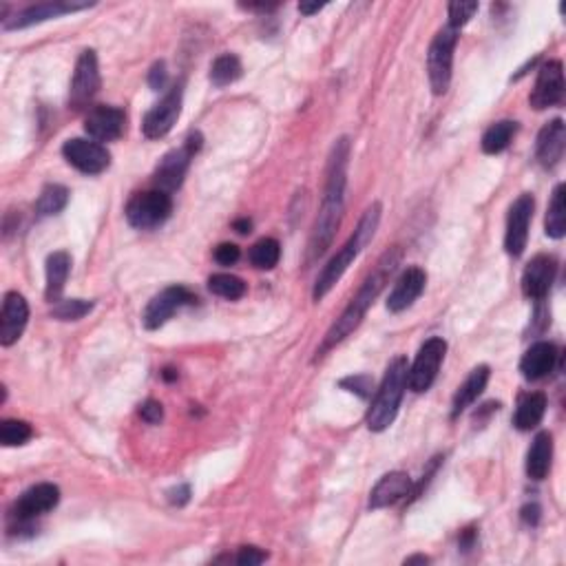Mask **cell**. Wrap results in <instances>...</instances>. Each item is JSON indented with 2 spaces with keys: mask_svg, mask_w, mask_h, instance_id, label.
<instances>
[{
  "mask_svg": "<svg viewBox=\"0 0 566 566\" xmlns=\"http://www.w3.org/2000/svg\"><path fill=\"white\" fill-rule=\"evenodd\" d=\"M348 160H350V140L341 138L332 146V155L328 162V182L326 195H323L321 211L312 226L310 244H308V261L319 259L332 244L334 235L341 226L345 211V184H348Z\"/></svg>",
  "mask_w": 566,
  "mask_h": 566,
  "instance_id": "6da1fadb",
  "label": "cell"
},
{
  "mask_svg": "<svg viewBox=\"0 0 566 566\" xmlns=\"http://www.w3.org/2000/svg\"><path fill=\"white\" fill-rule=\"evenodd\" d=\"M401 255H403L401 248H398V246H394V248H390L385 255L381 257L379 264H376L374 270H372L370 275H368V279L361 283V288H359V292H356V297L348 303V308H345V310L341 312V317L332 323V328L328 330V334H326V339H323L321 348L317 350V359L326 356L330 350L337 348L341 341L348 339L350 334H352L354 330L361 326V321H363V319H365V314H368V310L372 308V303H374L376 299H379V295L383 292V288H385L387 283H390L392 275H394V272H396L398 264H401Z\"/></svg>",
  "mask_w": 566,
  "mask_h": 566,
  "instance_id": "7a4b0ae2",
  "label": "cell"
},
{
  "mask_svg": "<svg viewBox=\"0 0 566 566\" xmlns=\"http://www.w3.org/2000/svg\"><path fill=\"white\" fill-rule=\"evenodd\" d=\"M379 222H381V204H372L363 217H361L359 228L354 230V235L348 239V244L328 261L326 268H323L321 275L317 277V283H314L312 290L314 301H321V299L337 286L341 277L345 275V270L350 268V264H352L361 250H363L372 241V237H374L376 228H379Z\"/></svg>",
  "mask_w": 566,
  "mask_h": 566,
  "instance_id": "3957f363",
  "label": "cell"
},
{
  "mask_svg": "<svg viewBox=\"0 0 566 566\" xmlns=\"http://www.w3.org/2000/svg\"><path fill=\"white\" fill-rule=\"evenodd\" d=\"M407 372L410 368H407L405 356H396L387 365L385 376H383L381 387L376 390V396L368 412V427L372 432H385L394 423L403 394L407 390Z\"/></svg>",
  "mask_w": 566,
  "mask_h": 566,
  "instance_id": "277c9868",
  "label": "cell"
},
{
  "mask_svg": "<svg viewBox=\"0 0 566 566\" xmlns=\"http://www.w3.org/2000/svg\"><path fill=\"white\" fill-rule=\"evenodd\" d=\"M456 43H458V31L452 27H445L434 36L432 45H429L427 73H429V85H432L434 96H443V93H447L449 82H452Z\"/></svg>",
  "mask_w": 566,
  "mask_h": 566,
  "instance_id": "5b68a950",
  "label": "cell"
},
{
  "mask_svg": "<svg viewBox=\"0 0 566 566\" xmlns=\"http://www.w3.org/2000/svg\"><path fill=\"white\" fill-rule=\"evenodd\" d=\"M173 213V199L171 193L160 191H146L138 193L135 197H131L127 204V219L133 228L138 230H151L162 226Z\"/></svg>",
  "mask_w": 566,
  "mask_h": 566,
  "instance_id": "8992f818",
  "label": "cell"
},
{
  "mask_svg": "<svg viewBox=\"0 0 566 566\" xmlns=\"http://www.w3.org/2000/svg\"><path fill=\"white\" fill-rule=\"evenodd\" d=\"M199 149H202V135L195 131V133L188 135L180 149L171 151V153L162 157V162L155 169L157 188L164 193H173L175 188H180L182 182H184L188 166H191V160L197 155Z\"/></svg>",
  "mask_w": 566,
  "mask_h": 566,
  "instance_id": "52a82bcc",
  "label": "cell"
},
{
  "mask_svg": "<svg viewBox=\"0 0 566 566\" xmlns=\"http://www.w3.org/2000/svg\"><path fill=\"white\" fill-rule=\"evenodd\" d=\"M445 354H447V343L445 339L432 337L427 339L418 350L410 372H407V387L416 394H423L436 381L440 365H443Z\"/></svg>",
  "mask_w": 566,
  "mask_h": 566,
  "instance_id": "ba28073f",
  "label": "cell"
},
{
  "mask_svg": "<svg viewBox=\"0 0 566 566\" xmlns=\"http://www.w3.org/2000/svg\"><path fill=\"white\" fill-rule=\"evenodd\" d=\"M182 100H184V89H182V85H177L146 113L144 122H142V131H144L146 138L160 140L171 133V129L175 127V122L180 120Z\"/></svg>",
  "mask_w": 566,
  "mask_h": 566,
  "instance_id": "9c48e42d",
  "label": "cell"
},
{
  "mask_svg": "<svg viewBox=\"0 0 566 566\" xmlns=\"http://www.w3.org/2000/svg\"><path fill=\"white\" fill-rule=\"evenodd\" d=\"M62 155L67 157L73 169L85 173V175H100L111 164V153L96 140H67L62 146Z\"/></svg>",
  "mask_w": 566,
  "mask_h": 566,
  "instance_id": "30bf717a",
  "label": "cell"
},
{
  "mask_svg": "<svg viewBox=\"0 0 566 566\" xmlns=\"http://www.w3.org/2000/svg\"><path fill=\"white\" fill-rule=\"evenodd\" d=\"M533 211H536V199H533L531 193H522V195L511 204L505 235V248L511 257H520L524 248H527Z\"/></svg>",
  "mask_w": 566,
  "mask_h": 566,
  "instance_id": "8fae6325",
  "label": "cell"
},
{
  "mask_svg": "<svg viewBox=\"0 0 566 566\" xmlns=\"http://www.w3.org/2000/svg\"><path fill=\"white\" fill-rule=\"evenodd\" d=\"M195 301H197V297L193 295L191 290H186L184 286L166 288V290H162L160 295H155L153 299H151V303L146 306L144 317H142L144 328L146 330L162 328L166 321H169L173 314L180 310V308L193 306Z\"/></svg>",
  "mask_w": 566,
  "mask_h": 566,
  "instance_id": "7c38bea8",
  "label": "cell"
},
{
  "mask_svg": "<svg viewBox=\"0 0 566 566\" xmlns=\"http://www.w3.org/2000/svg\"><path fill=\"white\" fill-rule=\"evenodd\" d=\"M564 98V67L560 60H549L540 67L536 87H533L529 102L536 111L555 107Z\"/></svg>",
  "mask_w": 566,
  "mask_h": 566,
  "instance_id": "4fadbf2b",
  "label": "cell"
},
{
  "mask_svg": "<svg viewBox=\"0 0 566 566\" xmlns=\"http://www.w3.org/2000/svg\"><path fill=\"white\" fill-rule=\"evenodd\" d=\"M100 89V67H98V56L96 51L87 49L82 51L80 58L76 62V71H73L71 80V93L69 102L73 109H82L91 102L93 96Z\"/></svg>",
  "mask_w": 566,
  "mask_h": 566,
  "instance_id": "5bb4252c",
  "label": "cell"
},
{
  "mask_svg": "<svg viewBox=\"0 0 566 566\" xmlns=\"http://www.w3.org/2000/svg\"><path fill=\"white\" fill-rule=\"evenodd\" d=\"M58 502H60V489L51 482H40L20 496V500L16 502L14 518L18 524H29L34 518L56 509Z\"/></svg>",
  "mask_w": 566,
  "mask_h": 566,
  "instance_id": "9a60e30c",
  "label": "cell"
},
{
  "mask_svg": "<svg viewBox=\"0 0 566 566\" xmlns=\"http://www.w3.org/2000/svg\"><path fill=\"white\" fill-rule=\"evenodd\" d=\"M91 5L93 3H71V0H54V3L31 5V7L16 14L14 18H5L3 27L7 31L25 29V27H31V25L45 23V20H49V18H58V16L80 12V9L91 7Z\"/></svg>",
  "mask_w": 566,
  "mask_h": 566,
  "instance_id": "2e32d148",
  "label": "cell"
},
{
  "mask_svg": "<svg viewBox=\"0 0 566 566\" xmlns=\"http://www.w3.org/2000/svg\"><path fill=\"white\" fill-rule=\"evenodd\" d=\"M29 321V306L23 295L18 292H7L0 310V343L5 348L14 345L16 341L23 337L25 328Z\"/></svg>",
  "mask_w": 566,
  "mask_h": 566,
  "instance_id": "e0dca14e",
  "label": "cell"
},
{
  "mask_svg": "<svg viewBox=\"0 0 566 566\" xmlns=\"http://www.w3.org/2000/svg\"><path fill=\"white\" fill-rule=\"evenodd\" d=\"M558 264L553 257L538 255L533 257L522 272V292L529 299H544L551 290Z\"/></svg>",
  "mask_w": 566,
  "mask_h": 566,
  "instance_id": "ac0fdd59",
  "label": "cell"
},
{
  "mask_svg": "<svg viewBox=\"0 0 566 566\" xmlns=\"http://www.w3.org/2000/svg\"><path fill=\"white\" fill-rule=\"evenodd\" d=\"M127 115L118 107H96L89 111L85 120V131L96 142H113L124 133Z\"/></svg>",
  "mask_w": 566,
  "mask_h": 566,
  "instance_id": "d6986e66",
  "label": "cell"
},
{
  "mask_svg": "<svg viewBox=\"0 0 566 566\" xmlns=\"http://www.w3.org/2000/svg\"><path fill=\"white\" fill-rule=\"evenodd\" d=\"M424 283H427V275H424L423 268L418 266H412L398 277L394 283V290L390 292V299H387V310L390 312H403L416 301L418 297L423 295Z\"/></svg>",
  "mask_w": 566,
  "mask_h": 566,
  "instance_id": "ffe728a7",
  "label": "cell"
},
{
  "mask_svg": "<svg viewBox=\"0 0 566 566\" xmlns=\"http://www.w3.org/2000/svg\"><path fill=\"white\" fill-rule=\"evenodd\" d=\"M412 494V478L405 471H392L376 482L370 494V509H385L405 500Z\"/></svg>",
  "mask_w": 566,
  "mask_h": 566,
  "instance_id": "44dd1931",
  "label": "cell"
},
{
  "mask_svg": "<svg viewBox=\"0 0 566 566\" xmlns=\"http://www.w3.org/2000/svg\"><path fill=\"white\" fill-rule=\"evenodd\" d=\"M566 149V127L560 118L551 120L549 124H544V129L540 131L538 135V144H536V153L540 164L544 169H551V166L558 164L562 160Z\"/></svg>",
  "mask_w": 566,
  "mask_h": 566,
  "instance_id": "7402d4cb",
  "label": "cell"
},
{
  "mask_svg": "<svg viewBox=\"0 0 566 566\" xmlns=\"http://www.w3.org/2000/svg\"><path fill=\"white\" fill-rule=\"evenodd\" d=\"M555 359H558V350H555L553 343H547V341H540V343L531 345L527 350L520 361V372L527 381H540L553 372L555 368Z\"/></svg>",
  "mask_w": 566,
  "mask_h": 566,
  "instance_id": "603a6c76",
  "label": "cell"
},
{
  "mask_svg": "<svg viewBox=\"0 0 566 566\" xmlns=\"http://www.w3.org/2000/svg\"><path fill=\"white\" fill-rule=\"evenodd\" d=\"M553 463V436L549 432L538 434L533 438L527 454V476L531 480H544L551 471Z\"/></svg>",
  "mask_w": 566,
  "mask_h": 566,
  "instance_id": "cb8c5ba5",
  "label": "cell"
},
{
  "mask_svg": "<svg viewBox=\"0 0 566 566\" xmlns=\"http://www.w3.org/2000/svg\"><path fill=\"white\" fill-rule=\"evenodd\" d=\"M69 272H71L69 253L58 250V253H51L49 257H47V288H45L47 301H51V303L60 301Z\"/></svg>",
  "mask_w": 566,
  "mask_h": 566,
  "instance_id": "d4e9b609",
  "label": "cell"
},
{
  "mask_svg": "<svg viewBox=\"0 0 566 566\" xmlns=\"http://www.w3.org/2000/svg\"><path fill=\"white\" fill-rule=\"evenodd\" d=\"M491 370L487 365H480V368L471 370V374L465 379L463 385L458 387V392L454 394V403H452V416L458 418L471 403L478 401V396L485 392L487 383H489Z\"/></svg>",
  "mask_w": 566,
  "mask_h": 566,
  "instance_id": "484cf974",
  "label": "cell"
},
{
  "mask_svg": "<svg viewBox=\"0 0 566 566\" xmlns=\"http://www.w3.org/2000/svg\"><path fill=\"white\" fill-rule=\"evenodd\" d=\"M544 412H547V396L542 392H533V394H527L520 401L516 416H513V424L520 432H531L533 427L542 423Z\"/></svg>",
  "mask_w": 566,
  "mask_h": 566,
  "instance_id": "4316f807",
  "label": "cell"
},
{
  "mask_svg": "<svg viewBox=\"0 0 566 566\" xmlns=\"http://www.w3.org/2000/svg\"><path fill=\"white\" fill-rule=\"evenodd\" d=\"M518 131V122H511V120H502V122L491 124L489 129L485 131L482 135V151L487 155H498L511 144L513 135Z\"/></svg>",
  "mask_w": 566,
  "mask_h": 566,
  "instance_id": "83f0119b",
  "label": "cell"
},
{
  "mask_svg": "<svg viewBox=\"0 0 566 566\" xmlns=\"http://www.w3.org/2000/svg\"><path fill=\"white\" fill-rule=\"evenodd\" d=\"M547 235L551 239H562L566 233V195H564V184L555 186L551 204H549L547 222H544Z\"/></svg>",
  "mask_w": 566,
  "mask_h": 566,
  "instance_id": "f1b7e54d",
  "label": "cell"
},
{
  "mask_svg": "<svg viewBox=\"0 0 566 566\" xmlns=\"http://www.w3.org/2000/svg\"><path fill=\"white\" fill-rule=\"evenodd\" d=\"M241 78V62L235 54H222L215 58L211 67V82L215 87H228Z\"/></svg>",
  "mask_w": 566,
  "mask_h": 566,
  "instance_id": "f546056e",
  "label": "cell"
},
{
  "mask_svg": "<svg viewBox=\"0 0 566 566\" xmlns=\"http://www.w3.org/2000/svg\"><path fill=\"white\" fill-rule=\"evenodd\" d=\"M248 259H250V264L255 266V268L272 270L277 264H279V259H281L279 241L270 239V237L257 241L253 248H250Z\"/></svg>",
  "mask_w": 566,
  "mask_h": 566,
  "instance_id": "4dcf8cb0",
  "label": "cell"
},
{
  "mask_svg": "<svg viewBox=\"0 0 566 566\" xmlns=\"http://www.w3.org/2000/svg\"><path fill=\"white\" fill-rule=\"evenodd\" d=\"M69 202V191L60 184H49L43 188L38 202H36V213L38 217H49V215H58Z\"/></svg>",
  "mask_w": 566,
  "mask_h": 566,
  "instance_id": "1f68e13d",
  "label": "cell"
},
{
  "mask_svg": "<svg viewBox=\"0 0 566 566\" xmlns=\"http://www.w3.org/2000/svg\"><path fill=\"white\" fill-rule=\"evenodd\" d=\"M208 290L213 295L228 299V301H237V299L246 295V283L235 275H213L208 279Z\"/></svg>",
  "mask_w": 566,
  "mask_h": 566,
  "instance_id": "d6a6232c",
  "label": "cell"
},
{
  "mask_svg": "<svg viewBox=\"0 0 566 566\" xmlns=\"http://www.w3.org/2000/svg\"><path fill=\"white\" fill-rule=\"evenodd\" d=\"M31 436H34V429L25 421L7 418V421H3V424H0V443H3L5 447H18V445L27 443Z\"/></svg>",
  "mask_w": 566,
  "mask_h": 566,
  "instance_id": "836d02e7",
  "label": "cell"
},
{
  "mask_svg": "<svg viewBox=\"0 0 566 566\" xmlns=\"http://www.w3.org/2000/svg\"><path fill=\"white\" fill-rule=\"evenodd\" d=\"M93 310V303L85 301V299H69V301H58L51 308V317L58 321H78V319L87 317Z\"/></svg>",
  "mask_w": 566,
  "mask_h": 566,
  "instance_id": "e575fe53",
  "label": "cell"
},
{
  "mask_svg": "<svg viewBox=\"0 0 566 566\" xmlns=\"http://www.w3.org/2000/svg\"><path fill=\"white\" fill-rule=\"evenodd\" d=\"M478 12V3H465V0H456V3H449L447 14H449V27L458 31L460 27L469 23L474 18V14Z\"/></svg>",
  "mask_w": 566,
  "mask_h": 566,
  "instance_id": "d590c367",
  "label": "cell"
},
{
  "mask_svg": "<svg viewBox=\"0 0 566 566\" xmlns=\"http://www.w3.org/2000/svg\"><path fill=\"white\" fill-rule=\"evenodd\" d=\"M341 387H345L348 392H354V394H359L361 398H368L372 392V379L368 374H354L341 381Z\"/></svg>",
  "mask_w": 566,
  "mask_h": 566,
  "instance_id": "8d00e7d4",
  "label": "cell"
},
{
  "mask_svg": "<svg viewBox=\"0 0 566 566\" xmlns=\"http://www.w3.org/2000/svg\"><path fill=\"white\" fill-rule=\"evenodd\" d=\"M239 257H241L239 246L228 244V241H226V244H219L217 248H215V261H217V264H222V266L237 264Z\"/></svg>",
  "mask_w": 566,
  "mask_h": 566,
  "instance_id": "74e56055",
  "label": "cell"
},
{
  "mask_svg": "<svg viewBox=\"0 0 566 566\" xmlns=\"http://www.w3.org/2000/svg\"><path fill=\"white\" fill-rule=\"evenodd\" d=\"M140 418L149 424H157L164 418V407L157 401H146L140 405Z\"/></svg>",
  "mask_w": 566,
  "mask_h": 566,
  "instance_id": "f35d334b",
  "label": "cell"
},
{
  "mask_svg": "<svg viewBox=\"0 0 566 566\" xmlns=\"http://www.w3.org/2000/svg\"><path fill=\"white\" fill-rule=\"evenodd\" d=\"M266 558H268V555L261 551V549H257V547H241L239 553H237V558H235V562L241 564V566H255V564L266 562Z\"/></svg>",
  "mask_w": 566,
  "mask_h": 566,
  "instance_id": "ab89813d",
  "label": "cell"
},
{
  "mask_svg": "<svg viewBox=\"0 0 566 566\" xmlns=\"http://www.w3.org/2000/svg\"><path fill=\"white\" fill-rule=\"evenodd\" d=\"M166 80H169V73H166V65L164 62H155L153 69L149 71V85L153 91H160V89H164Z\"/></svg>",
  "mask_w": 566,
  "mask_h": 566,
  "instance_id": "60d3db41",
  "label": "cell"
},
{
  "mask_svg": "<svg viewBox=\"0 0 566 566\" xmlns=\"http://www.w3.org/2000/svg\"><path fill=\"white\" fill-rule=\"evenodd\" d=\"M188 498H191V487L188 485H180V487H175V489L169 491L171 505H177V507L186 505Z\"/></svg>",
  "mask_w": 566,
  "mask_h": 566,
  "instance_id": "b9f144b4",
  "label": "cell"
},
{
  "mask_svg": "<svg viewBox=\"0 0 566 566\" xmlns=\"http://www.w3.org/2000/svg\"><path fill=\"white\" fill-rule=\"evenodd\" d=\"M522 520L527 524H538L540 520V507L538 505H527L522 509Z\"/></svg>",
  "mask_w": 566,
  "mask_h": 566,
  "instance_id": "7bdbcfd3",
  "label": "cell"
},
{
  "mask_svg": "<svg viewBox=\"0 0 566 566\" xmlns=\"http://www.w3.org/2000/svg\"><path fill=\"white\" fill-rule=\"evenodd\" d=\"M323 7H326V5H323V3H301V5H299V12L306 14V16H312V14L321 12Z\"/></svg>",
  "mask_w": 566,
  "mask_h": 566,
  "instance_id": "ee69618b",
  "label": "cell"
},
{
  "mask_svg": "<svg viewBox=\"0 0 566 566\" xmlns=\"http://www.w3.org/2000/svg\"><path fill=\"white\" fill-rule=\"evenodd\" d=\"M235 230H237L239 235H248L250 230H253V222H250V219H237V222H235Z\"/></svg>",
  "mask_w": 566,
  "mask_h": 566,
  "instance_id": "f6af8a7d",
  "label": "cell"
},
{
  "mask_svg": "<svg viewBox=\"0 0 566 566\" xmlns=\"http://www.w3.org/2000/svg\"><path fill=\"white\" fill-rule=\"evenodd\" d=\"M429 558L427 555H414V558H407L405 564H427Z\"/></svg>",
  "mask_w": 566,
  "mask_h": 566,
  "instance_id": "bcb514c9",
  "label": "cell"
},
{
  "mask_svg": "<svg viewBox=\"0 0 566 566\" xmlns=\"http://www.w3.org/2000/svg\"><path fill=\"white\" fill-rule=\"evenodd\" d=\"M162 376H164L166 381H173V379H177V372L175 370H164V374Z\"/></svg>",
  "mask_w": 566,
  "mask_h": 566,
  "instance_id": "7dc6e473",
  "label": "cell"
}]
</instances>
